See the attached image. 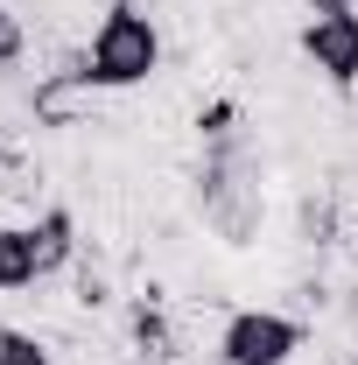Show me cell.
<instances>
[{
	"label": "cell",
	"instance_id": "6da1fadb",
	"mask_svg": "<svg viewBox=\"0 0 358 365\" xmlns=\"http://www.w3.org/2000/svg\"><path fill=\"white\" fill-rule=\"evenodd\" d=\"M162 71V29L140 14L134 0H113L91 29V49L78 56V85L91 91H127V85H148Z\"/></svg>",
	"mask_w": 358,
	"mask_h": 365
},
{
	"label": "cell",
	"instance_id": "7a4b0ae2",
	"mask_svg": "<svg viewBox=\"0 0 358 365\" xmlns=\"http://www.w3.org/2000/svg\"><path fill=\"white\" fill-rule=\"evenodd\" d=\"M302 323L295 317H274V309H239L218 337V365H288L302 351Z\"/></svg>",
	"mask_w": 358,
	"mask_h": 365
},
{
	"label": "cell",
	"instance_id": "3957f363",
	"mask_svg": "<svg viewBox=\"0 0 358 365\" xmlns=\"http://www.w3.org/2000/svg\"><path fill=\"white\" fill-rule=\"evenodd\" d=\"M302 56H310L337 91H352L358 85V14H310V29H302Z\"/></svg>",
	"mask_w": 358,
	"mask_h": 365
},
{
	"label": "cell",
	"instance_id": "277c9868",
	"mask_svg": "<svg viewBox=\"0 0 358 365\" xmlns=\"http://www.w3.org/2000/svg\"><path fill=\"white\" fill-rule=\"evenodd\" d=\"M43 281V260H36V239L29 225H0V295L14 288H36Z\"/></svg>",
	"mask_w": 358,
	"mask_h": 365
},
{
	"label": "cell",
	"instance_id": "5b68a950",
	"mask_svg": "<svg viewBox=\"0 0 358 365\" xmlns=\"http://www.w3.org/2000/svg\"><path fill=\"white\" fill-rule=\"evenodd\" d=\"M29 239H36V260H43V274H56L63 260H71V246H78V218H71L63 204H49L43 218L29 225Z\"/></svg>",
	"mask_w": 358,
	"mask_h": 365
},
{
	"label": "cell",
	"instance_id": "8992f818",
	"mask_svg": "<svg viewBox=\"0 0 358 365\" xmlns=\"http://www.w3.org/2000/svg\"><path fill=\"white\" fill-rule=\"evenodd\" d=\"M0 365H56L43 351V337H29V330H0Z\"/></svg>",
	"mask_w": 358,
	"mask_h": 365
},
{
	"label": "cell",
	"instance_id": "52a82bcc",
	"mask_svg": "<svg viewBox=\"0 0 358 365\" xmlns=\"http://www.w3.org/2000/svg\"><path fill=\"white\" fill-rule=\"evenodd\" d=\"M21 49H29V36H21V14L0 0V71H14V63H21Z\"/></svg>",
	"mask_w": 358,
	"mask_h": 365
},
{
	"label": "cell",
	"instance_id": "ba28073f",
	"mask_svg": "<svg viewBox=\"0 0 358 365\" xmlns=\"http://www.w3.org/2000/svg\"><path fill=\"white\" fill-rule=\"evenodd\" d=\"M197 127H204V134H211V140H225V134H232V106H225V98H218L211 113H197Z\"/></svg>",
	"mask_w": 358,
	"mask_h": 365
},
{
	"label": "cell",
	"instance_id": "9c48e42d",
	"mask_svg": "<svg viewBox=\"0 0 358 365\" xmlns=\"http://www.w3.org/2000/svg\"><path fill=\"white\" fill-rule=\"evenodd\" d=\"M310 14H358V0H302Z\"/></svg>",
	"mask_w": 358,
	"mask_h": 365
}]
</instances>
